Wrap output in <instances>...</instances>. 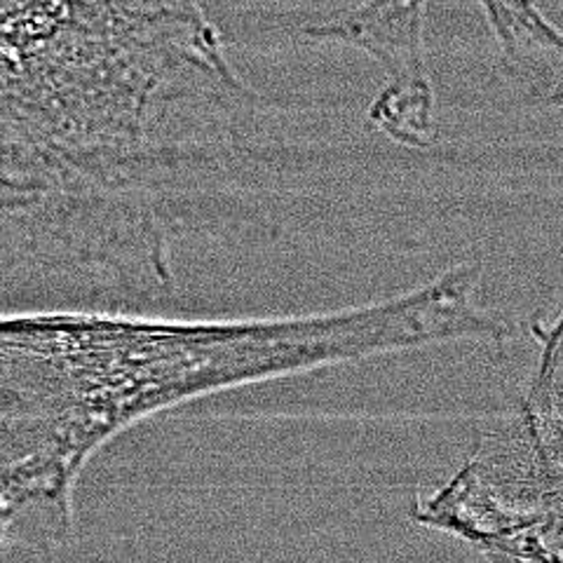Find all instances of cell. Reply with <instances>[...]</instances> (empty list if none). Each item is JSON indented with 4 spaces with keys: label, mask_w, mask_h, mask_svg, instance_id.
I'll use <instances>...</instances> for the list:
<instances>
[{
    "label": "cell",
    "mask_w": 563,
    "mask_h": 563,
    "mask_svg": "<svg viewBox=\"0 0 563 563\" xmlns=\"http://www.w3.org/2000/svg\"><path fill=\"white\" fill-rule=\"evenodd\" d=\"M343 355V329L329 312L0 310V552L74 533L80 474L139 422L339 366Z\"/></svg>",
    "instance_id": "obj_2"
},
{
    "label": "cell",
    "mask_w": 563,
    "mask_h": 563,
    "mask_svg": "<svg viewBox=\"0 0 563 563\" xmlns=\"http://www.w3.org/2000/svg\"><path fill=\"white\" fill-rule=\"evenodd\" d=\"M484 20L500 49L507 80L526 103L561 109L563 38L531 3H479Z\"/></svg>",
    "instance_id": "obj_5"
},
{
    "label": "cell",
    "mask_w": 563,
    "mask_h": 563,
    "mask_svg": "<svg viewBox=\"0 0 563 563\" xmlns=\"http://www.w3.org/2000/svg\"><path fill=\"white\" fill-rule=\"evenodd\" d=\"M231 47L350 45L374 57L385 85L366 120L390 144L426 151L434 141V87L428 66V5H207Z\"/></svg>",
    "instance_id": "obj_4"
},
{
    "label": "cell",
    "mask_w": 563,
    "mask_h": 563,
    "mask_svg": "<svg viewBox=\"0 0 563 563\" xmlns=\"http://www.w3.org/2000/svg\"><path fill=\"white\" fill-rule=\"evenodd\" d=\"M0 120L186 246L273 238L333 157L188 3H0Z\"/></svg>",
    "instance_id": "obj_1"
},
{
    "label": "cell",
    "mask_w": 563,
    "mask_h": 563,
    "mask_svg": "<svg viewBox=\"0 0 563 563\" xmlns=\"http://www.w3.org/2000/svg\"><path fill=\"white\" fill-rule=\"evenodd\" d=\"M528 329L540 352L517 409L477 437L442 486L411 503L416 523L477 552L503 538L563 526L561 312L531 320Z\"/></svg>",
    "instance_id": "obj_3"
}]
</instances>
